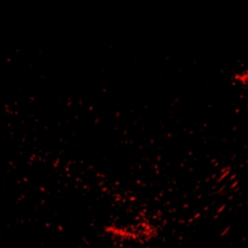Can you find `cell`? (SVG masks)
I'll use <instances>...</instances> for the list:
<instances>
[{
  "instance_id": "1",
  "label": "cell",
  "mask_w": 248,
  "mask_h": 248,
  "mask_svg": "<svg viewBox=\"0 0 248 248\" xmlns=\"http://www.w3.org/2000/svg\"><path fill=\"white\" fill-rule=\"evenodd\" d=\"M106 232L115 240L121 241H137L147 242L156 236V229L147 223H140L127 227H118V225H109L106 227Z\"/></svg>"
}]
</instances>
